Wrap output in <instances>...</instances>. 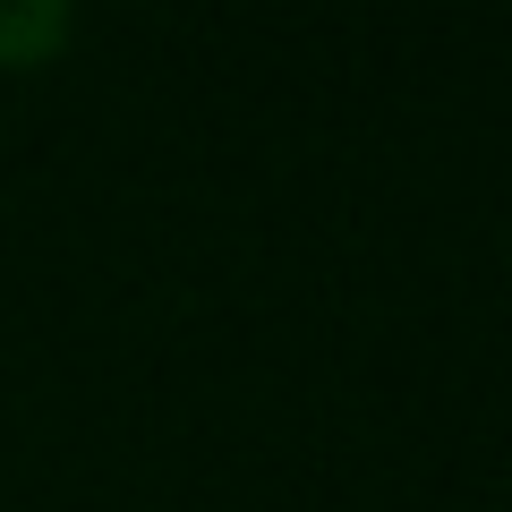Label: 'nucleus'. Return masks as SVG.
I'll list each match as a JSON object with an SVG mask.
<instances>
[{
  "mask_svg": "<svg viewBox=\"0 0 512 512\" xmlns=\"http://www.w3.org/2000/svg\"><path fill=\"white\" fill-rule=\"evenodd\" d=\"M60 43H69V9L60 0H0V60L9 69L60 52Z\"/></svg>",
  "mask_w": 512,
  "mask_h": 512,
  "instance_id": "1",
  "label": "nucleus"
}]
</instances>
